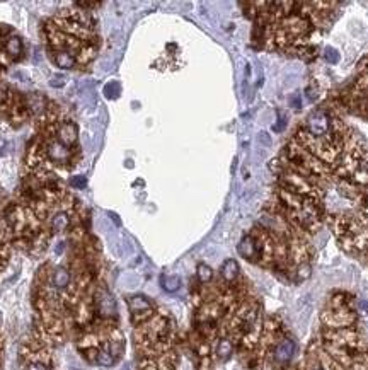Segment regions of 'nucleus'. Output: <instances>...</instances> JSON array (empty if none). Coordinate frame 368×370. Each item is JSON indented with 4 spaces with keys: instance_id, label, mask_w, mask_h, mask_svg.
Segmentation results:
<instances>
[{
    "instance_id": "14",
    "label": "nucleus",
    "mask_w": 368,
    "mask_h": 370,
    "mask_svg": "<svg viewBox=\"0 0 368 370\" xmlns=\"http://www.w3.org/2000/svg\"><path fill=\"white\" fill-rule=\"evenodd\" d=\"M326 58H327V62H329V63H338L339 53L334 50V48H327V50H326Z\"/></svg>"
},
{
    "instance_id": "4",
    "label": "nucleus",
    "mask_w": 368,
    "mask_h": 370,
    "mask_svg": "<svg viewBox=\"0 0 368 370\" xmlns=\"http://www.w3.org/2000/svg\"><path fill=\"white\" fill-rule=\"evenodd\" d=\"M95 305H97L99 312L106 317L114 316L116 314V302L107 290H99V292L95 293Z\"/></svg>"
},
{
    "instance_id": "6",
    "label": "nucleus",
    "mask_w": 368,
    "mask_h": 370,
    "mask_svg": "<svg viewBox=\"0 0 368 370\" xmlns=\"http://www.w3.org/2000/svg\"><path fill=\"white\" fill-rule=\"evenodd\" d=\"M237 251L242 258L249 261H256L258 260V244H256V239L253 234H247V236L242 237V241L239 242Z\"/></svg>"
},
{
    "instance_id": "11",
    "label": "nucleus",
    "mask_w": 368,
    "mask_h": 370,
    "mask_svg": "<svg viewBox=\"0 0 368 370\" xmlns=\"http://www.w3.org/2000/svg\"><path fill=\"white\" fill-rule=\"evenodd\" d=\"M196 275H198V280L201 281V283H208V281H211V278H213V270L208 265H205V263H199L198 268H196Z\"/></svg>"
},
{
    "instance_id": "1",
    "label": "nucleus",
    "mask_w": 368,
    "mask_h": 370,
    "mask_svg": "<svg viewBox=\"0 0 368 370\" xmlns=\"http://www.w3.org/2000/svg\"><path fill=\"white\" fill-rule=\"evenodd\" d=\"M48 55L62 70L87 67L97 55L94 17L84 9H65L45 24Z\"/></svg>"
},
{
    "instance_id": "5",
    "label": "nucleus",
    "mask_w": 368,
    "mask_h": 370,
    "mask_svg": "<svg viewBox=\"0 0 368 370\" xmlns=\"http://www.w3.org/2000/svg\"><path fill=\"white\" fill-rule=\"evenodd\" d=\"M22 51H24V46H22L21 38L15 34L7 36L5 41H3V53H5L7 60L15 62V60H19L22 57Z\"/></svg>"
},
{
    "instance_id": "13",
    "label": "nucleus",
    "mask_w": 368,
    "mask_h": 370,
    "mask_svg": "<svg viewBox=\"0 0 368 370\" xmlns=\"http://www.w3.org/2000/svg\"><path fill=\"white\" fill-rule=\"evenodd\" d=\"M26 370H50V369H48V365L45 364V362L33 360V362H29V364L26 365Z\"/></svg>"
},
{
    "instance_id": "2",
    "label": "nucleus",
    "mask_w": 368,
    "mask_h": 370,
    "mask_svg": "<svg viewBox=\"0 0 368 370\" xmlns=\"http://www.w3.org/2000/svg\"><path fill=\"white\" fill-rule=\"evenodd\" d=\"M295 343L290 338H283L278 345L273 348V364L276 365H286L295 355Z\"/></svg>"
},
{
    "instance_id": "8",
    "label": "nucleus",
    "mask_w": 368,
    "mask_h": 370,
    "mask_svg": "<svg viewBox=\"0 0 368 370\" xmlns=\"http://www.w3.org/2000/svg\"><path fill=\"white\" fill-rule=\"evenodd\" d=\"M220 275L222 278L227 281V283H232L235 278L239 277V265L235 260H225L222 265V270H220Z\"/></svg>"
},
{
    "instance_id": "16",
    "label": "nucleus",
    "mask_w": 368,
    "mask_h": 370,
    "mask_svg": "<svg viewBox=\"0 0 368 370\" xmlns=\"http://www.w3.org/2000/svg\"><path fill=\"white\" fill-rule=\"evenodd\" d=\"M315 370H322V369H315Z\"/></svg>"
},
{
    "instance_id": "7",
    "label": "nucleus",
    "mask_w": 368,
    "mask_h": 370,
    "mask_svg": "<svg viewBox=\"0 0 368 370\" xmlns=\"http://www.w3.org/2000/svg\"><path fill=\"white\" fill-rule=\"evenodd\" d=\"M51 283L57 290H67L72 283V273L65 266H58L51 275Z\"/></svg>"
},
{
    "instance_id": "10",
    "label": "nucleus",
    "mask_w": 368,
    "mask_h": 370,
    "mask_svg": "<svg viewBox=\"0 0 368 370\" xmlns=\"http://www.w3.org/2000/svg\"><path fill=\"white\" fill-rule=\"evenodd\" d=\"M232 353H234V343H232L229 338H222L217 345V357L220 360L225 362L232 357Z\"/></svg>"
},
{
    "instance_id": "9",
    "label": "nucleus",
    "mask_w": 368,
    "mask_h": 370,
    "mask_svg": "<svg viewBox=\"0 0 368 370\" xmlns=\"http://www.w3.org/2000/svg\"><path fill=\"white\" fill-rule=\"evenodd\" d=\"M161 285L166 292L174 293L181 288V278L176 277V275H162L161 277Z\"/></svg>"
},
{
    "instance_id": "12",
    "label": "nucleus",
    "mask_w": 368,
    "mask_h": 370,
    "mask_svg": "<svg viewBox=\"0 0 368 370\" xmlns=\"http://www.w3.org/2000/svg\"><path fill=\"white\" fill-rule=\"evenodd\" d=\"M10 101H12V95H10L9 87L0 82V107H9Z\"/></svg>"
},
{
    "instance_id": "15",
    "label": "nucleus",
    "mask_w": 368,
    "mask_h": 370,
    "mask_svg": "<svg viewBox=\"0 0 368 370\" xmlns=\"http://www.w3.org/2000/svg\"><path fill=\"white\" fill-rule=\"evenodd\" d=\"M70 185L74 186V188H84L86 186V178L84 176H75V178H72L70 179Z\"/></svg>"
},
{
    "instance_id": "3",
    "label": "nucleus",
    "mask_w": 368,
    "mask_h": 370,
    "mask_svg": "<svg viewBox=\"0 0 368 370\" xmlns=\"http://www.w3.org/2000/svg\"><path fill=\"white\" fill-rule=\"evenodd\" d=\"M128 307H130L131 314L135 317H138V321L145 319L152 314V302L143 295H131L126 298Z\"/></svg>"
}]
</instances>
